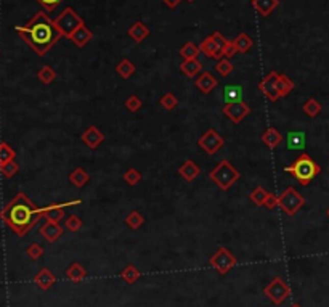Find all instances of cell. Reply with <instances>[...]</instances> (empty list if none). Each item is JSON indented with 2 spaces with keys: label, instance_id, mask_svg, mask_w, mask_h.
Instances as JSON below:
<instances>
[{
  "label": "cell",
  "instance_id": "13",
  "mask_svg": "<svg viewBox=\"0 0 329 307\" xmlns=\"http://www.w3.org/2000/svg\"><path fill=\"white\" fill-rule=\"evenodd\" d=\"M278 76L280 73L276 71H270L265 78H263L259 82V90L265 95L270 102H276L280 98V92H278Z\"/></svg>",
  "mask_w": 329,
  "mask_h": 307
},
{
  "label": "cell",
  "instance_id": "37",
  "mask_svg": "<svg viewBox=\"0 0 329 307\" xmlns=\"http://www.w3.org/2000/svg\"><path fill=\"white\" fill-rule=\"evenodd\" d=\"M125 224H127L132 230H138L141 225L145 224V219H143V216H141L138 211H132V212H129L127 217H125Z\"/></svg>",
  "mask_w": 329,
  "mask_h": 307
},
{
  "label": "cell",
  "instance_id": "20",
  "mask_svg": "<svg viewBox=\"0 0 329 307\" xmlns=\"http://www.w3.org/2000/svg\"><path fill=\"white\" fill-rule=\"evenodd\" d=\"M286 147L291 151L303 150L307 147V134L302 132V130H294V132H289L286 137Z\"/></svg>",
  "mask_w": 329,
  "mask_h": 307
},
{
  "label": "cell",
  "instance_id": "38",
  "mask_svg": "<svg viewBox=\"0 0 329 307\" xmlns=\"http://www.w3.org/2000/svg\"><path fill=\"white\" fill-rule=\"evenodd\" d=\"M233 69H235V66L230 58H220L215 64V71L220 76H230L233 73Z\"/></svg>",
  "mask_w": 329,
  "mask_h": 307
},
{
  "label": "cell",
  "instance_id": "6",
  "mask_svg": "<svg viewBox=\"0 0 329 307\" xmlns=\"http://www.w3.org/2000/svg\"><path fill=\"white\" fill-rule=\"evenodd\" d=\"M303 204L305 198L294 187H288L278 196V207H281V211L289 217H294L297 214L303 207Z\"/></svg>",
  "mask_w": 329,
  "mask_h": 307
},
{
  "label": "cell",
  "instance_id": "12",
  "mask_svg": "<svg viewBox=\"0 0 329 307\" xmlns=\"http://www.w3.org/2000/svg\"><path fill=\"white\" fill-rule=\"evenodd\" d=\"M222 111L233 124H239V123H243L244 117L250 113V106L244 100H238L233 103H226Z\"/></svg>",
  "mask_w": 329,
  "mask_h": 307
},
{
  "label": "cell",
  "instance_id": "26",
  "mask_svg": "<svg viewBox=\"0 0 329 307\" xmlns=\"http://www.w3.org/2000/svg\"><path fill=\"white\" fill-rule=\"evenodd\" d=\"M87 277V270L84 269L82 264L79 262H72V264L66 269V278H69L71 281H82Z\"/></svg>",
  "mask_w": 329,
  "mask_h": 307
},
{
  "label": "cell",
  "instance_id": "8",
  "mask_svg": "<svg viewBox=\"0 0 329 307\" xmlns=\"http://www.w3.org/2000/svg\"><path fill=\"white\" fill-rule=\"evenodd\" d=\"M263 294L275 305H281L291 296V288L281 277H275L263 288Z\"/></svg>",
  "mask_w": 329,
  "mask_h": 307
},
{
  "label": "cell",
  "instance_id": "39",
  "mask_svg": "<svg viewBox=\"0 0 329 307\" xmlns=\"http://www.w3.org/2000/svg\"><path fill=\"white\" fill-rule=\"evenodd\" d=\"M159 103H161V106L166 109V111H172V109H175L177 108V105H179V98L175 97L173 93H166V95H162L161 97V100H159Z\"/></svg>",
  "mask_w": 329,
  "mask_h": 307
},
{
  "label": "cell",
  "instance_id": "30",
  "mask_svg": "<svg viewBox=\"0 0 329 307\" xmlns=\"http://www.w3.org/2000/svg\"><path fill=\"white\" fill-rule=\"evenodd\" d=\"M235 42V45L238 49V53H246L252 49V45H254V40H252V37L249 34H246V32H241V34H238V37L233 40Z\"/></svg>",
  "mask_w": 329,
  "mask_h": 307
},
{
  "label": "cell",
  "instance_id": "3",
  "mask_svg": "<svg viewBox=\"0 0 329 307\" xmlns=\"http://www.w3.org/2000/svg\"><path fill=\"white\" fill-rule=\"evenodd\" d=\"M284 172L291 174L302 187H307L321 172V168L310 155H300L292 164L284 168Z\"/></svg>",
  "mask_w": 329,
  "mask_h": 307
},
{
  "label": "cell",
  "instance_id": "28",
  "mask_svg": "<svg viewBox=\"0 0 329 307\" xmlns=\"http://www.w3.org/2000/svg\"><path fill=\"white\" fill-rule=\"evenodd\" d=\"M140 277H141V272H140L138 267L134 266V264L125 266V267L122 269V272H120V278H122V280H124L125 283H129V285L137 283V281L140 280Z\"/></svg>",
  "mask_w": 329,
  "mask_h": 307
},
{
  "label": "cell",
  "instance_id": "9",
  "mask_svg": "<svg viewBox=\"0 0 329 307\" xmlns=\"http://www.w3.org/2000/svg\"><path fill=\"white\" fill-rule=\"evenodd\" d=\"M228 39L223 37V34L220 32H214L212 36L206 37L201 45H199V50L201 53H204L207 58H215V60H220L223 58V49L226 45Z\"/></svg>",
  "mask_w": 329,
  "mask_h": 307
},
{
  "label": "cell",
  "instance_id": "27",
  "mask_svg": "<svg viewBox=\"0 0 329 307\" xmlns=\"http://www.w3.org/2000/svg\"><path fill=\"white\" fill-rule=\"evenodd\" d=\"M135 71H137L135 64L132 63L129 58L120 60V61L117 63V66H116V73H117L122 79H130L132 76L135 74Z\"/></svg>",
  "mask_w": 329,
  "mask_h": 307
},
{
  "label": "cell",
  "instance_id": "23",
  "mask_svg": "<svg viewBox=\"0 0 329 307\" xmlns=\"http://www.w3.org/2000/svg\"><path fill=\"white\" fill-rule=\"evenodd\" d=\"M71 39V42L74 43L75 47H79V49H82V47H85L87 43H89L92 39H93V32L87 28L85 25L82 26V28H79L78 31L74 32V34L69 37Z\"/></svg>",
  "mask_w": 329,
  "mask_h": 307
},
{
  "label": "cell",
  "instance_id": "2",
  "mask_svg": "<svg viewBox=\"0 0 329 307\" xmlns=\"http://www.w3.org/2000/svg\"><path fill=\"white\" fill-rule=\"evenodd\" d=\"M0 219L12 228L16 237H26L42 217L39 214V207L28 198L26 193H18L12 201L2 207Z\"/></svg>",
  "mask_w": 329,
  "mask_h": 307
},
{
  "label": "cell",
  "instance_id": "21",
  "mask_svg": "<svg viewBox=\"0 0 329 307\" xmlns=\"http://www.w3.org/2000/svg\"><path fill=\"white\" fill-rule=\"evenodd\" d=\"M127 34H129V37L134 40V42H137V43H141L143 42L148 36H149V29H148V26L145 25V23H141V21H137V23H134L130 28H129V31H127Z\"/></svg>",
  "mask_w": 329,
  "mask_h": 307
},
{
  "label": "cell",
  "instance_id": "31",
  "mask_svg": "<svg viewBox=\"0 0 329 307\" xmlns=\"http://www.w3.org/2000/svg\"><path fill=\"white\" fill-rule=\"evenodd\" d=\"M321 109H323V106L320 102L316 100V98H309V100L302 105V111L309 117H316L321 113Z\"/></svg>",
  "mask_w": 329,
  "mask_h": 307
},
{
  "label": "cell",
  "instance_id": "11",
  "mask_svg": "<svg viewBox=\"0 0 329 307\" xmlns=\"http://www.w3.org/2000/svg\"><path fill=\"white\" fill-rule=\"evenodd\" d=\"M197 145H199L201 150H204V153H207L209 156H212L225 145V138L218 134L215 129H209L207 132H204L199 137V140H197Z\"/></svg>",
  "mask_w": 329,
  "mask_h": 307
},
{
  "label": "cell",
  "instance_id": "17",
  "mask_svg": "<svg viewBox=\"0 0 329 307\" xmlns=\"http://www.w3.org/2000/svg\"><path fill=\"white\" fill-rule=\"evenodd\" d=\"M260 140H262V144L265 145L268 150H275L276 147L281 145V141H283V135L280 134V130L275 129V127H268L265 132H263L260 135Z\"/></svg>",
  "mask_w": 329,
  "mask_h": 307
},
{
  "label": "cell",
  "instance_id": "22",
  "mask_svg": "<svg viewBox=\"0 0 329 307\" xmlns=\"http://www.w3.org/2000/svg\"><path fill=\"white\" fill-rule=\"evenodd\" d=\"M278 5H280V0H252V8L260 16H270Z\"/></svg>",
  "mask_w": 329,
  "mask_h": 307
},
{
  "label": "cell",
  "instance_id": "25",
  "mask_svg": "<svg viewBox=\"0 0 329 307\" xmlns=\"http://www.w3.org/2000/svg\"><path fill=\"white\" fill-rule=\"evenodd\" d=\"M69 180L74 185L75 188H82L85 187L90 180V174L87 172L84 168H75L71 174H69Z\"/></svg>",
  "mask_w": 329,
  "mask_h": 307
},
{
  "label": "cell",
  "instance_id": "16",
  "mask_svg": "<svg viewBox=\"0 0 329 307\" xmlns=\"http://www.w3.org/2000/svg\"><path fill=\"white\" fill-rule=\"evenodd\" d=\"M34 283L42 290V291H47L50 290L55 283H57V277L55 273L48 269H40L36 275H34Z\"/></svg>",
  "mask_w": 329,
  "mask_h": 307
},
{
  "label": "cell",
  "instance_id": "40",
  "mask_svg": "<svg viewBox=\"0 0 329 307\" xmlns=\"http://www.w3.org/2000/svg\"><path fill=\"white\" fill-rule=\"evenodd\" d=\"M82 225H84L82 219H81L79 216H75V214L69 216V217L64 221V227H66V230H69V232H72V233L79 232V230L82 228Z\"/></svg>",
  "mask_w": 329,
  "mask_h": 307
},
{
  "label": "cell",
  "instance_id": "1",
  "mask_svg": "<svg viewBox=\"0 0 329 307\" xmlns=\"http://www.w3.org/2000/svg\"><path fill=\"white\" fill-rule=\"evenodd\" d=\"M15 31L34 50L37 57H45L50 49L63 37L55 26V21L50 19L45 12H37L24 26H15Z\"/></svg>",
  "mask_w": 329,
  "mask_h": 307
},
{
  "label": "cell",
  "instance_id": "43",
  "mask_svg": "<svg viewBox=\"0 0 329 307\" xmlns=\"http://www.w3.org/2000/svg\"><path fill=\"white\" fill-rule=\"evenodd\" d=\"M43 248L39 245V243H31L29 246H28V249H26V254L32 259V261H37V259H40L42 256H43Z\"/></svg>",
  "mask_w": 329,
  "mask_h": 307
},
{
  "label": "cell",
  "instance_id": "46",
  "mask_svg": "<svg viewBox=\"0 0 329 307\" xmlns=\"http://www.w3.org/2000/svg\"><path fill=\"white\" fill-rule=\"evenodd\" d=\"M236 53H238V49H236V45H235V42H233V40H228L226 45H225V49H223V58H230V60H232Z\"/></svg>",
  "mask_w": 329,
  "mask_h": 307
},
{
  "label": "cell",
  "instance_id": "51",
  "mask_svg": "<svg viewBox=\"0 0 329 307\" xmlns=\"http://www.w3.org/2000/svg\"><path fill=\"white\" fill-rule=\"evenodd\" d=\"M186 2H190V4H191V2H194V0H186Z\"/></svg>",
  "mask_w": 329,
  "mask_h": 307
},
{
  "label": "cell",
  "instance_id": "35",
  "mask_svg": "<svg viewBox=\"0 0 329 307\" xmlns=\"http://www.w3.org/2000/svg\"><path fill=\"white\" fill-rule=\"evenodd\" d=\"M16 156V151L10 147L5 141H0V166H4V164L13 161Z\"/></svg>",
  "mask_w": 329,
  "mask_h": 307
},
{
  "label": "cell",
  "instance_id": "24",
  "mask_svg": "<svg viewBox=\"0 0 329 307\" xmlns=\"http://www.w3.org/2000/svg\"><path fill=\"white\" fill-rule=\"evenodd\" d=\"M180 71L186 76V78H197L203 71V64L201 61L194 58V60H183L180 63Z\"/></svg>",
  "mask_w": 329,
  "mask_h": 307
},
{
  "label": "cell",
  "instance_id": "48",
  "mask_svg": "<svg viewBox=\"0 0 329 307\" xmlns=\"http://www.w3.org/2000/svg\"><path fill=\"white\" fill-rule=\"evenodd\" d=\"M182 2V0H162V4L164 5H167L169 8H175V7H179V4Z\"/></svg>",
  "mask_w": 329,
  "mask_h": 307
},
{
  "label": "cell",
  "instance_id": "32",
  "mask_svg": "<svg viewBox=\"0 0 329 307\" xmlns=\"http://www.w3.org/2000/svg\"><path fill=\"white\" fill-rule=\"evenodd\" d=\"M294 82L288 78L286 74H280L278 76V92H280V98L288 97L292 90H294Z\"/></svg>",
  "mask_w": 329,
  "mask_h": 307
},
{
  "label": "cell",
  "instance_id": "19",
  "mask_svg": "<svg viewBox=\"0 0 329 307\" xmlns=\"http://www.w3.org/2000/svg\"><path fill=\"white\" fill-rule=\"evenodd\" d=\"M179 174L185 179V182H193V180H196L197 177H199L201 168L197 166V164H196L193 159H186V161L182 164V166H180Z\"/></svg>",
  "mask_w": 329,
  "mask_h": 307
},
{
  "label": "cell",
  "instance_id": "18",
  "mask_svg": "<svg viewBox=\"0 0 329 307\" xmlns=\"http://www.w3.org/2000/svg\"><path fill=\"white\" fill-rule=\"evenodd\" d=\"M40 235L45 238L48 243H55L61 235H63V228H61V225L60 224H57V222H45L42 227H40Z\"/></svg>",
  "mask_w": 329,
  "mask_h": 307
},
{
  "label": "cell",
  "instance_id": "44",
  "mask_svg": "<svg viewBox=\"0 0 329 307\" xmlns=\"http://www.w3.org/2000/svg\"><path fill=\"white\" fill-rule=\"evenodd\" d=\"M125 108L129 109V111H132V113H137L138 109L143 106V102H141V98H138L137 95H130L127 100H125Z\"/></svg>",
  "mask_w": 329,
  "mask_h": 307
},
{
  "label": "cell",
  "instance_id": "50",
  "mask_svg": "<svg viewBox=\"0 0 329 307\" xmlns=\"http://www.w3.org/2000/svg\"><path fill=\"white\" fill-rule=\"evenodd\" d=\"M326 216H327V219H329V207H327V209H326Z\"/></svg>",
  "mask_w": 329,
  "mask_h": 307
},
{
  "label": "cell",
  "instance_id": "5",
  "mask_svg": "<svg viewBox=\"0 0 329 307\" xmlns=\"http://www.w3.org/2000/svg\"><path fill=\"white\" fill-rule=\"evenodd\" d=\"M53 21H55V26H57L58 31L61 32V36H63V37H68V39H69L79 28L84 26L82 16L75 13L71 7L64 8L63 12H61L57 18H55Z\"/></svg>",
  "mask_w": 329,
  "mask_h": 307
},
{
  "label": "cell",
  "instance_id": "45",
  "mask_svg": "<svg viewBox=\"0 0 329 307\" xmlns=\"http://www.w3.org/2000/svg\"><path fill=\"white\" fill-rule=\"evenodd\" d=\"M36 2L40 4L45 12H53V10L57 8L63 2V0H36Z\"/></svg>",
  "mask_w": 329,
  "mask_h": 307
},
{
  "label": "cell",
  "instance_id": "49",
  "mask_svg": "<svg viewBox=\"0 0 329 307\" xmlns=\"http://www.w3.org/2000/svg\"><path fill=\"white\" fill-rule=\"evenodd\" d=\"M291 307H302V305H300V304H299V302H294V304H292V305H291Z\"/></svg>",
  "mask_w": 329,
  "mask_h": 307
},
{
  "label": "cell",
  "instance_id": "7",
  "mask_svg": "<svg viewBox=\"0 0 329 307\" xmlns=\"http://www.w3.org/2000/svg\"><path fill=\"white\" fill-rule=\"evenodd\" d=\"M238 264V259L235 257V254L230 251L228 248L222 246L217 249V253L212 254V257L209 259V266L220 275H225L230 270H233Z\"/></svg>",
  "mask_w": 329,
  "mask_h": 307
},
{
  "label": "cell",
  "instance_id": "4",
  "mask_svg": "<svg viewBox=\"0 0 329 307\" xmlns=\"http://www.w3.org/2000/svg\"><path fill=\"white\" fill-rule=\"evenodd\" d=\"M239 171L233 166L228 159H223L209 172V179L217 185L218 188L226 192L239 180Z\"/></svg>",
  "mask_w": 329,
  "mask_h": 307
},
{
  "label": "cell",
  "instance_id": "29",
  "mask_svg": "<svg viewBox=\"0 0 329 307\" xmlns=\"http://www.w3.org/2000/svg\"><path fill=\"white\" fill-rule=\"evenodd\" d=\"M241 95H243V87L241 85H226L223 89L225 103H233V102L241 100Z\"/></svg>",
  "mask_w": 329,
  "mask_h": 307
},
{
  "label": "cell",
  "instance_id": "42",
  "mask_svg": "<svg viewBox=\"0 0 329 307\" xmlns=\"http://www.w3.org/2000/svg\"><path fill=\"white\" fill-rule=\"evenodd\" d=\"M122 179L125 180V183L127 185H137V183H140V180H141V172L138 171V169H135V168H130L124 175H122Z\"/></svg>",
  "mask_w": 329,
  "mask_h": 307
},
{
  "label": "cell",
  "instance_id": "14",
  "mask_svg": "<svg viewBox=\"0 0 329 307\" xmlns=\"http://www.w3.org/2000/svg\"><path fill=\"white\" fill-rule=\"evenodd\" d=\"M81 140L84 141V145L90 150H96L103 144L105 140V135L100 129L96 126H89V129H85V132L81 135Z\"/></svg>",
  "mask_w": 329,
  "mask_h": 307
},
{
  "label": "cell",
  "instance_id": "34",
  "mask_svg": "<svg viewBox=\"0 0 329 307\" xmlns=\"http://www.w3.org/2000/svg\"><path fill=\"white\" fill-rule=\"evenodd\" d=\"M199 53H201L199 45H196V43H193V42H186L185 45L180 49V55H182L183 60H194V58H197V55Z\"/></svg>",
  "mask_w": 329,
  "mask_h": 307
},
{
  "label": "cell",
  "instance_id": "41",
  "mask_svg": "<svg viewBox=\"0 0 329 307\" xmlns=\"http://www.w3.org/2000/svg\"><path fill=\"white\" fill-rule=\"evenodd\" d=\"M18 171H19V164L15 159L4 164V166H0V172H2V175H4V177H7V179L15 177V175L18 174Z\"/></svg>",
  "mask_w": 329,
  "mask_h": 307
},
{
  "label": "cell",
  "instance_id": "36",
  "mask_svg": "<svg viewBox=\"0 0 329 307\" xmlns=\"http://www.w3.org/2000/svg\"><path fill=\"white\" fill-rule=\"evenodd\" d=\"M268 195H270V192H267L263 187H257L249 193V200L252 203H256L257 206H263L265 204V200L268 198Z\"/></svg>",
  "mask_w": 329,
  "mask_h": 307
},
{
  "label": "cell",
  "instance_id": "10",
  "mask_svg": "<svg viewBox=\"0 0 329 307\" xmlns=\"http://www.w3.org/2000/svg\"><path fill=\"white\" fill-rule=\"evenodd\" d=\"M81 203H82V200H72V201H66V203H53V204H48L45 207H39V214H40V217L47 219L48 222L60 224L64 219V207L78 206Z\"/></svg>",
  "mask_w": 329,
  "mask_h": 307
},
{
  "label": "cell",
  "instance_id": "15",
  "mask_svg": "<svg viewBox=\"0 0 329 307\" xmlns=\"http://www.w3.org/2000/svg\"><path fill=\"white\" fill-rule=\"evenodd\" d=\"M194 84H196V87H197V89H199L204 95H209V93H212V90L218 85V81H217V78H215V76H214L212 73L204 71V73H201L199 76H197L196 81H194Z\"/></svg>",
  "mask_w": 329,
  "mask_h": 307
},
{
  "label": "cell",
  "instance_id": "47",
  "mask_svg": "<svg viewBox=\"0 0 329 307\" xmlns=\"http://www.w3.org/2000/svg\"><path fill=\"white\" fill-rule=\"evenodd\" d=\"M263 207H267V209H275V207H278V196L270 193L268 198L265 200V204H263Z\"/></svg>",
  "mask_w": 329,
  "mask_h": 307
},
{
  "label": "cell",
  "instance_id": "33",
  "mask_svg": "<svg viewBox=\"0 0 329 307\" xmlns=\"http://www.w3.org/2000/svg\"><path fill=\"white\" fill-rule=\"evenodd\" d=\"M37 78L40 79L42 84L50 85L55 79H57V71H55L52 66H48V64H45V66H42L37 71Z\"/></svg>",
  "mask_w": 329,
  "mask_h": 307
}]
</instances>
